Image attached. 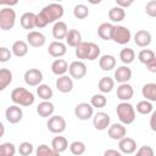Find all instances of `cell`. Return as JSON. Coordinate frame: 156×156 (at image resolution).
Wrapping results in <instances>:
<instances>
[{
	"mask_svg": "<svg viewBox=\"0 0 156 156\" xmlns=\"http://www.w3.org/2000/svg\"><path fill=\"white\" fill-rule=\"evenodd\" d=\"M63 6L58 2H52L43 7V10L37 13V20H35V27L37 28H44L49 23L57 22L62 16H63Z\"/></svg>",
	"mask_w": 156,
	"mask_h": 156,
	"instance_id": "1",
	"label": "cell"
},
{
	"mask_svg": "<svg viewBox=\"0 0 156 156\" xmlns=\"http://www.w3.org/2000/svg\"><path fill=\"white\" fill-rule=\"evenodd\" d=\"M11 100L16 105L28 107V106H32L34 104L35 98H34V94L32 91L27 90L26 88L18 87L11 91Z\"/></svg>",
	"mask_w": 156,
	"mask_h": 156,
	"instance_id": "2",
	"label": "cell"
},
{
	"mask_svg": "<svg viewBox=\"0 0 156 156\" xmlns=\"http://www.w3.org/2000/svg\"><path fill=\"white\" fill-rule=\"evenodd\" d=\"M116 113L118 116V119L123 124H132L135 119V108L132 104L128 101H122L117 105Z\"/></svg>",
	"mask_w": 156,
	"mask_h": 156,
	"instance_id": "3",
	"label": "cell"
},
{
	"mask_svg": "<svg viewBox=\"0 0 156 156\" xmlns=\"http://www.w3.org/2000/svg\"><path fill=\"white\" fill-rule=\"evenodd\" d=\"M16 12L11 7H2L0 10V28L2 30H10L15 27Z\"/></svg>",
	"mask_w": 156,
	"mask_h": 156,
	"instance_id": "4",
	"label": "cell"
},
{
	"mask_svg": "<svg viewBox=\"0 0 156 156\" xmlns=\"http://www.w3.org/2000/svg\"><path fill=\"white\" fill-rule=\"evenodd\" d=\"M132 39V33L130 30L124 27V26H115L113 28V33H112V40L117 44L124 45L128 44Z\"/></svg>",
	"mask_w": 156,
	"mask_h": 156,
	"instance_id": "5",
	"label": "cell"
},
{
	"mask_svg": "<svg viewBox=\"0 0 156 156\" xmlns=\"http://www.w3.org/2000/svg\"><path fill=\"white\" fill-rule=\"evenodd\" d=\"M46 126H48V129L51 133H54V134H61L66 129V121H65V118L62 116L56 115V116L49 117Z\"/></svg>",
	"mask_w": 156,
	"mask_h": 156,
	"instance_id": "6",
	"label": "cell"
},
{
	"mask_svg": "<svg viewBox=\"0 0 156 156\" xmlns=\"http://www.w3.org/2000/svg\"><path fill=\"white\" fill-rule=\"evenodd\" d=\"M24 82L29 87H38L43 80V72L38 68H29L24 72Z\"/></svg>",
	"mask_w": 156,
	"mask_h": 156,
	"instance_id": "7",
	"label": "cell"
},
{
	"mask_svg": "<svg viewBox=\"0 0 156 156\" xmlns=\"http://www.w3.org/2000/svg\"><path fill=\"white\" fill-rule=\"evenodd\" d=\"M74 115L80 121H87L93 117L94 115V107L91 104L88 102H80L74 107Z\"/></svg>",
	"mask_w": 156,
	"mask_h": 156,
	"instance_id": "8",
	"label": "cell"
},
{
	"mask_svg": "<svg viewBox=\"0 0 156 156\" xmlns=\"http://www.w3.org/2000/svg\"><path fill=\"white\" fill-rule=\"evenodd\" d=\"M68 72H69V76L72 78L79 80V79L85 77V74H87V66H85V63L82 60L73 61V62H71V65L68 67Z\"/></svg>",
	"mask_w": 156,
	"mask_h": 156,
	"instance_id": "9",
	"label": "cell"
},
{
	"mask_svg": "<svg viewBox=\"0 0 156 156\" xmlns=\"http://www.w3.org/2000/svg\"><path fill=\"white\" fill-rule=\"evenodd\" d=\"M5 117H6V121L11 124H16L18 122H21L22 117H23V111L22 108L20 107V105H12L10 107L6 108L5 111Z\"/></svg>",
	"mask_w": 156,
	"mask_h": 156,
	"instance_id": "10",
	"label": "cell"
},
{
	"mask_svg": "<svg viewBox=\"0 0 156 156\" xmlns=\"http://www.w3.org/2000/svg\"><path fill=\"white\" fill-rule=\"evenodd\" d=\"M110 123H111V117L108 113L106 112H98L94 115L93 117V124L95 127V129L98 130H105L110 127Z\"/></svg>",
	"mask_w": 156,
	"mask_h": 156,
	"instance_id": "11",
	"label": "cell"
},
{
	"mask_svg": "<svg viewBox=\"0 0 156 156\" xmlns=\"http://www.w3.org/2000/svg\"><path fill=\"white\" fill-rule=\"evenodd\" d=\"M107 134L112 140H121L126 136L127 129L123 123H113L107 128Z\"/></svg>",
	"mask_w": 156,
	"mask_h": 156,
	"instance_id": "12",
	"label": "cell"
},
{
	"mask_svg": "<svg viewBox=\"0 0 156 156\" xmlns=\"http://www.w3.org/2000/svg\"><path fill=\"white\" fill-rule=\"evenodd\" d=\"M56 88L60 93H63V94H67V93H71L72 89H73V80H72V77H68L66 74L63 76H58V78L56 79Z\"/></svg>",
	"mask_w": 156,
	"mask_h": 156,
	"instance_id": "13",
	"label": "cell"
},
{
	"mask_svg": "<svg viewBox=\"0 0 156 156\" xmlns=\"http://www.w3.org/2000/svg\"><path fill=\"white\" fill-rule=\"evenodd\" d=\"M118 149L122 154L130 155V154H134L136 151V143L134 139L124 136L121 140H118Z\"/></svg>",
	"mask_w": 156,
	"mask_h": 156,
	"instance_id": "14",
	"label": "cell"
},
{
	"mask_svg": "<svg viewBox=\"0 0 156 156\" xmlns=\"http://www.w3.org/2000/svg\"><path fill=\"white\" fill-rule=\"evenodd\" d=\"M27 43L33 48H40L46 43V38L41 32L30 30L27 34Z\"/></svg>",
	"mask_w": 156,
	"mask_h": 156,
	"instance_id": "15",
	"label": "cell"
},
{
	"mask_svg": "<svg viewBox=\"0 0 156 156\" xmlns=\"http://www.w3.org/2000/svg\"><path fill=\"white\" fill-rule=\"evenodd\" d=\"M151 34L145 29H140L134 34V43L139 48H146L151 44Z\"/></svg>",
	"mask_w": 156,
	"mask_h": 156,
	"instance_id": "16",
	"label": "cell"
},
{
	"mask_svg": "<svg viewBox=\"0 0 156 156\" xmlns=\"http://www.w3.org/2000/svg\"><path fill=\"white\" fill-rule=\"evenodd\" d=\"M48 52L52 57H62L67 52L66 44H63L61 40H55V41L50 43V45L48 48Z\"/></svg>",
	"mask_w": 156,
	"mask_h": 156,
	"instance_id": "17",
	"label": "cell"
},
{
	"mask_svg": "<svg viewBox=\"0 0 156 156\" xmlns=\"http://www.w3.org/2000/svg\"><path fill=\"white\" fill-rule=\"evenodd\" d=\"M133 95H134L133 87L128 83H121L119 87L117 88V98L121 101H128L133 98Z\"/></svg>",
	"mask_w": 156,
	"mask_h": 156,
	"instance_id": "18",
	"label": "cell"
},
{
	"mask_svg": "<svg viewBox=\"0 0 156 156\" xmlns=\"http://www.w3.org/2000/svg\"><path fill=\"white\" fill-rule=\"evenodd\" d=\"M132 78V69L128 66H119L115 71V80L118 83H128Z\"/></svg>",
	"mask_w": 156,
	"mask_h": 156,
	"instance_id": "19",
	"label": "cell"
},
{
	"mask_svg": "<svg viewBox=\"0 0 156 156\" xmlns=\"http://www.w3.org/2000/svg\"><path fill=\"white\" fill-rule=\"evenodd\" d=\"M54 111H55V106H54V104L50 102L49 100H44V101H41V102L37 106V112H38V115H39L40 117H44V118L51 117L52 113H54Z\"/></svg>",
	"mask_w": 156,
	"mask_h": 156,
	"instance_id": "20",
	"label": "cell"
},
{
	"mask_svg": "<svg viewBox=\"0 0 156 156\" xmlns=\"http://www.w3.org/2000/svg\"><path fill=\"white\" fill-rule=\"evenodd\" d=\"M115 26L108 22H104L98 27V35L102 40H112V33H113Z\"/></svg>",
	"mask_w": 156,
	"mask_h": 156,
	"instance_id": "21",
	"label": "cell"
},
{
	"mask_svg": "<svg viewBox=\"0 0 156 156\" xmlns=\"http://www.w3.org/2000/svg\"><path fill=\"white\" fill-rule=\"evenodd\" d=\"M68 33V28H67V24L62 21H57L55 22L54 27H52V37L57 40H61V39H66V35Z\"/></svg>",
	"mask_w": 156,
	"mask_h": 156,
	"instance_id": "22",
	"label": "cell"
},
{
	"mask_svg": "<svg viewBox=\"0 0 156 156\" xmlns=\"http://www.w3.org/2000/svg\"><path fill=\"white\" fill-rule=\"evenodd\" d=\"M51 147H52V150L55 151L56 155L62 154V152H65V151L67 150V147H68V141H67V139H66L65 136H61V135L55 136V138L52 139V141H51Z\"/></svg>",
	"mask_w": 156,
	"mask_h": 156,
	"instance_id": "23",
	"label": "cell"
},
{
	"mask_svg": "<svg viewBox=\"0 0 156 156\" xmlns=\"http://www.w3.org/2000/svg\"><path fill=\"white\" fill-rule=\"evenodd\" d=\"M68 63L66 60L63 58H56L52 63H51V71L54 74H56L57 77L58 76H63L67 71H68Z\"/></svg>",
	"mask_w": 156,
	"mask_h": 156,
	"instance_id": "24",
	"label": "cell"
},
{
	"mask_svg": "<svg viewBox=\"0 0 156 156\" xmlns=\"http://www.w3.org/2000/svg\"><path fill=\"white\" fill-rule=\"evenodd\" d=\"M99 66L102 71H112L116 67V58L112 55H102L99 58Z\"/></svg>",
	"mask_w": 156,
	"mask_h": 156,
	"instance_id": "25",
	"label": "cell"
},
{
	"mask_svg": "<svg viewBox=\"0 0 156 156\" xmlns=\"http://www.w3.org/2000/svg\"><path fill=\"white\" fill-rule=\"evenodd\" d=\"M35 20H37V15L33 13V12H24L22 16H21V26L22 28L24 29H33L35 27Z\"/></svg>",
	"mask_w": 156,
	"mask_h": 156,
	"instance_id": "26",
	"label": "cell"
},
{
	"mask_svg": "<svg viewBox=\"0 0 156 156\" xmlns=\"http://www.w3.org/2000/svg\"><path fill=\"white\" fill-rule=\"evenodd\" d=\"M11 51L15 56L17 57H23L28 54V43L23 41V40H16L13 44H12V48H11Z\"/></svg>",
	"mask_w": 156,
	"mask_h": 156,
	"instance_id": "27",
	"label": "cell"
},
{
	"mask_svg": "<svg viewBox=\"0 0 156 156\" xmlns=\"http://www.w3.org/2000/svg\"><path fill=\"white\" fill-rule=\"evenodd\" d=\"M108 18L115 22V23H118V22H122L124 18H126V11L123 7L121 6H115L112 9H110L108 11Z\"/></svg>",
	"mask_w": 156,
	"mask_h": 156,
	"instance_id": "28",
	"label": "cell"
},
{
	"mask_svg": "<svg viewBox=\"0 0 156 156\" xmlns=\"http://www.w3.org/2000/svg\"><path fill=\"white\" fill-rule=\"evenodd\" d=\"M82 41V34L78 29H69L66 35V43L68 46L76 48Z\"/></svg>",
	"mask_w": 156,
	"mask_h": 156,
	"instance_id": "29",
	"label": "cell"
},
{
	"mask_svg": "<svg viewBox=\"0 0 156 156\" xmlns=\"http://www.w3.org/2000/svg\"><path fill=\"white\" fill-rule=\"evenodd\" d=\"M143 96L149 101H156V83H146L141 89Z\"/></svg>",
	"mask_w": 156,
	"mask_h": 156,
	"instance_id": "30",
	"label": "cell"
},
{
	"mask_svg": "<svg viewBox=\"0 0 156 156\" xmlns=\"http://www.w3.org/2000/svg\"><path fill=\"white\" fill-rule=\"evenodd\" d=\"M113 87H115V80L111 77H102L98 83V88L102 94L110 93L113 89Z\"/></svg>",
	"mask_w": 156,
	"mask_h": 156,
	"instance_id": "31",
	"label": "cell"
},
{
	"mask_svg": "<svg viewBox=\"0 0 156 156\" xmlns=\"http://www.w3.org/2000/svg\"><path fill=\"white\" fill-rule=\"evenodd\" d=\"M12 82V72L9 68L0 69V90H5Z\"/></svg>",
	"mask_w": 156,
	"mask_h": 156,
	"instance_id": "32",
	"label": "cell"
},
{
	"mask_svg": "<svg viewBox=\"0 0 156 156\" xmlns=\"http://www.w3.org/2000/svg\"><path fill=\"white\" fill-rule=\"evenodd\" d=\"M119 58H121V61H122L124 65H129V63H132V62L134 61V58H135V52H134V50L130 49V48H124V49H122V50L119 51Z\"/></svg>",
	"mask_w": 156,
	"mask_h": 156,
	"instance_id": "33",
	"label": "cell"
},
{
	"mask_svg": "<svg viewBox=\"0 0 156 156\" xmlns=\"http://www.w3.org/2000/svg\"><path fill=\"white\" fill-rule=\"evenodd\" d=\"M156 57V55H155V52L152 51V50H150V49H143L139 54H138V60L143 63V65H149L154 58Z\"/></svg>",
	"mask_w": 156,
	"mask_h": 156,
	"instance_id": "34",
	"label": "cell"
},
{
	"mask_svg": "<svg viewBox=\"0 0 156 156\" xmlns=\"http://www.w3.org/2000/svg\"><path fill=\"white\" fill-rule=\"evenodd\" d=\"M37 94L43 100H50L54 95V91L48 84H39L37 88Z\"/></svg>",
	"mask_w": 156,
	"mask_h": 156,
	"instance_id": "35",
	"label": "cell"
},
{
	"mask_svg": "<svg viewBox=\"0 0 156 156\" xmlns=\"http://www.w3.org/2000/svg\"><path fill=\"white\" fill-rule=\"evenodd\" d=\"M136 111L140 113V115H149L154 111V107H152V104L151 101L149 100H141L136 104Z\"/></svg>",
	"mask_w": 156,
	"mask_h": 156,
	"instance_id": "36",
	"label": "cell"
},
{
	"mask_svg": "<svg viewBox=\"0 0 156 156\" xmlns=\"http://www.w3.org/2000/svg\"><path fill=\"white\" fill-rule=\"evenodd\" d=\"M73 16L78 20H84L89 16V9L88 6L83 5V4H78L74 6L73 9Z\"/></svg>",
	"mask_w": 156,
	"mask_h": 156,
	"instance_id": "37",
	"label": "cell"
},
{
	"mask_svg": "<svg viewBox=\"0 0 156 156\" xmlns=\"http://www.w3.org/2000/svg\"><path fill=\"white\" fill-rule=\"evenodd\" d=\"M90 104L93 105V107H96V108H102L106 106L107 104V99L104 94H95L91 96L90 99Z\"/></svg>",
	"mask_w": 156,
	"mask_h": 156,
	"instance_id": "38",
	"label": "cell"
},
{
	"mask_svg": "<svg viewBox=\"0 0 156 156\" xmlns=\"http://www.w3.org/2000/svg\"><path fill=\"white\" fill-rule=\"evenodd\" d=\"M88 48H89V44L87 41H80L76 46V56L79 60H87V57H88Z\"/></svg>",
	"mask_w": 156,
	"mask_h": 156,
	"instance_id": "39",
	"label": "cell"
},
{
	"mask_svg": "<svg viewBox=\"0 0 156 156\" xmlns=\"http://www.w3.org/2000/svg\"><path fill=\"white\" fill-rule=\"evenodd\" d=\"M88 44H89V48H88V57H87V60L94 61L100 56V48H99L98 44L91 43V41L88 43Z\"/></svg>",
	"mask_w": 156,
	"mask_h": 156,
	"instance_id": "40",
	"label": "cell"
},
{
	"mask_svg": "<svg viewBox=\"0 0 156 156\" xmlns=\"http://www.w3.org/2000/svg\"><path fill=\"white\" fill-rule=\"evenodd\" d=\"M69 151L73 154V155H82L85 152V144L83 141H79V140H76L73 143H71L69 145Z\"/></svg>",
	"mask_w": 156,
	"mask_h": 156,
	"instance_id": "41",
	"label": "cell"
},
{
	"mask_svg": "<svg viewBox=\"0 0 156 156\" xmlns=\"http://www.w3.org/2000/svg\"><path fill=\"white\" fill-rule=\"evenodd\" d=\"M16 154V147L12 143H2L0 145V155L1 156H13Z\"/></svg>",
	"mask_w": 156,
	"mask_h": 156,
	"instance_id": "42",
	"label": "cell"
},
{
	"mask_svg": "<svg viewBox=\"0 0 156 156\" xmlns=\"http://www.w3.org/2000/svg\"><path fill=\"white\" fill-rule=\"evenodd\" d=\"M33 152V144L29 141H23L18 146V154L22 156H29Z\"/></svg>",
	"mask_w": 156,
	"mask_h": 156,
	"instance_id": "43",
	"label": "cell"
},
{
	"mask_svg": "<svg viewBox=\"0 0 156 156\" xmlns=\"http://www.w3.org/2000/svg\"><path fill=\"white\" fill-rule=\"evenodd\" d=\"M37 156H52V155H56L55 151L52 150V147H49L46 144H41L38 146L37 151H35Z\"/></svg>",
	"mask_w": 156,
	"mask_h": 156,
	"instance_id": "44",
	"label": "cell"
},
{
	"mask_svg": "<svg viewBox=\"0 0 156 156\" xmlns=\"http://www.w3.org/2000/svg\"><path fill=\"white\" fill-rule=\"evenodd\" d=\"M145 12L150 17H156V0H150L145 5Z\"/></svg>",
	"mask_w": 156,
	"mask_h": 156,
	"instance_id": "45",
	"label": "cell"
},
{
	"mask_svg": "<svg viewBox=\"0 0 156 156\" xmlns=\"http://www.w3.org/2000/svg\"><path fill=\"white\" fill-rule=\"evenodd\" d=\"M12 51H10L7 48L1 46L0 48V62H7L11 58Z\"/></svg>",
	"mask_w": 156,
	"mask_h": 156,
	"instance_id": "46",
	"label": "cell"
},
{
	"mask_svg": "<svg viewBox=\"0 0 156 156\" xmlns=\"http://www.w3.org/2000/svg\"><path fill=\"white\" fill-rule=\"evenodd\" d=\"M136 155L139 156H154V150L151 149V146H141L138 151H136Z\"/></svg>",
	"mask_w": 156,
	"mask_h": 156,
	"instance_id": "47",
	"label": "cell"
},
{
	"mask_svg": "<svg viewBox=\"0 0 156 156\" xmlns=\"http://www.w3.org/2000/svg\"><path fill=\"white\" fill-rule=\"evenodd\" d=\"M115 1H116V4H117L118 6H121V7H123V9L132 6L133 2H134V0H115Z\"/></svg>",
	"mask_w": 156,
	"mask_h": 156,
	"instance_id": "48",
	"label": "cell"
},
{
	"mask_svg": "<svg viewBox=\"0 0 156 156\" xmlns=\"http://www.w3.org/2000/svg\"><path fill=\"white\" fill-rule=\"evenodd\" d=\"M150 128L152 132H156V110L151 112V117H150Z\"/></svg>",
	"mask_w": 156,
	"mask_h": 156,
	"instance_id": "49",
	"label": "cell"
},
{
	"mask_svg": "<svg viewBox=\"0 0 156 156\" xmlns=\"http://www.w3.org/2000/svg\"><path fill=\"white\" fill-rule=\"evenodd\" d=\"M146 68H147L149 72H151V73H156V57H155L149 65H146Z\"/></svg>",
	"mask_w": 156,
	"mask_h": 156,
	"instance_id": "50",
	"label": "cell"
},
{
	"mask_svg": "<svg viewBox=\"0 0 156 156\" xmlns=\"http://www.w3.org/2000/svg\"><path fill=\"white\" fill-rule=\"evenodd\" d=\"M104 155H105V156H111V155H113V156H121L122 152H121L119 150H112V149H110V150H106V151L104 152Z\"/></svg>",
	"mask_w": 156,
	"mask_h": 156,
	"instance_id": "51",
	"label": "cell"
},
{
	"mask_svg": "<svg viewBox=\"0 0 156 156\" xmlns=\"http://www.w3.org/2000/svg\"><path fill=\"white\" fill-rule=\"evenodd\" d=\"M0 4H1V5H6V6L11 7V6L17 5V4H18V0H0Z\"/></svg>",
	"mask_w": 156,
	"mask_h": 156,
	"instance_id": "52",
	"label": "cell"
},
{
	"mask_svg": "<svg viewBox=\"0 0 156 156\" xmlns=\"http://www.w3.org/2000/svg\"><path fill=\"white\" fill-rule=\"evenodd\" d=\"M0 129H1V133H0V138L4 136V133H5V126L2 123H0Z\"/></svg>",
	"mask_w": 156,
	"mask_h": 156,
	"instance_id": "53",
	"label": "cell"
},
{
	"mask_svg": "<svg viewBox=\"0 0 156 156\" xmlns=\"http://www.w3.org/2000/svg\"><path fill=\"white\" fill-rule=\"evenodd\" d=\"M102 0H88V2L89 4H91V5H98V4H100Z\"/></svg>",
	"mask_w": 156,
	"mask_h": 156,
	"instance_id": "54",
	"label": "cell"
},
{
	"mask_svg": "<svg viewBox=\"0 0 156 156\" xmlns=\"http://www.w3.org/2000/svg\"><path fill=\"white\" fill-rule=\"evenodd\" d=\"M52 1H55V2H60V1H62V0H52Z\"/></svg>",
	"mask_w": 156,
	"mask_h": 156,
	"instance_id": "55",
	"label": "cell"
},
{
	"mask_svg": "<svg viewBox=\"0 0 156 156\" xmlns=\"http://www.w3.org/2000/svg\"><path fill=\"white\" fill-rule=\"evenodd\" d=\"M29 1H32V0H29Z\"/></svg>",
	"mask_w": 156,
	"mask_h": 156,
	"instance_id": "56",
	"label": "cell"
}]
</instances>
